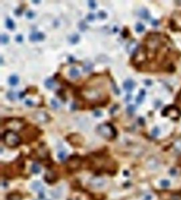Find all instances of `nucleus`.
Wrapping results in <instances>:
<instances>
[{
    "mask_svg": "<svg viewBox=\"0 0 181 200\" xmlns=\"http://www.w3.org/2000/svg\"><path fill=\"white\" fill-rule=\"evenodd\" d=\"M3 140L6 145L10 147H16L20 143V138L16 132L8 131L4 134Z\"/></svg>",
    "mask_w": 181,
    "mask_h": 200,
    "instance_id": "nucleus-1",
    "label": "nucleus"
},
{
    "mask_svg": "<svg viewBox=\"0 0 181 200\" xmlns=\"http://www.w3.org/2000/svg\"><path fill=\"white\" fill-rule=\"evenodd\" d=\"M98 133L105 138H113L116 136V131L113 126L110 124H105L99 125L97 128Z\"/></svg>",
    "mask_w": 181,
    "mask_h": 200,
    "instance_id": "nucleus-2",
    "label": "nucleus"
},
{
    "mask_svg": "<svg viewBox=\"0 0 181 200\" xmlns=\"http://www.w3.org/2000/svg\"><path fill=\"white\" fill-rule=\"evenodd\" d=\"M82 95L89 101H95L101 97V92L97 88H86L82 91Z\"/></svg>",
    "mask_w": 181,
    "mask_h": 200,
    "instance_id": "nucleus-3",
    "label": "nucleus"
},
{
    "mask_svg": "<svg viewBox=\"0 0 181 200\" xmlns=\"http://www.w3.org/2000/svg\"><path fill=\"white\" fill-rule=\"evenodd\" d=\"M88 184L92 188L95 189H102L106 186V181L103 177H94L88 181Z\"/></svg>",
    "mask_w": 181,
    "mask_h": 200,
    "instance_id": "nucleus-4",
    "label": "nucleus"
},
{
    "mask_svg": "<svg viewBox=\"0 0 181 200\" xmlns=\"http://www.w3.org/2000/svg\"><path fill=\"white\" fill-rule=\"evenodd\" d=\"M80 166H81V160H80V157L76 156H73L70 157L68 161V163H67V167H68L69 170H72V171L78 170L80 167Z\"/></svg>",
    "mask_w": 181,
    "mask_h": 200,
    "instance_id": "nucleus-5",
    "label": "nucleus"
},
{
    "mask_svg": "<svg viewBox=\"0 0 181 200\" xmlns=\"http://www.w3.org/2000/svg\"><path fill=\"white\" fill-rule=\"evenodd\" d=\"M33 118L41 124H45L50 120V116L45 112H36L33 114Z\"/></svg>",
    "mask_w": 181,
    "mask_h": 200,
    "instance_id": "nucleus-6",
    "label": "nucleus"
},
{
    "mask_svg": "<svg viewBox=\"0 0 181 200\" xmlns=\"http://www.w3.org/2000/svg\"><path fill=\"white\" fill-rule=\"evenodd\" d=\"M7 128H10L12 132H14V131H19L21 128H23V124L21 122L20 120H10L8 121V123L6 124Z\"/></svg>",
    "mask_w": 181,
    "mask_h": 200,
    "instance_id": "nucleus-7",
    "label": "nucleus"
},
{
    "mask_svg": "<svg viewBox=\"0 0 181 200\" xmlns=\"http://www.w3.org/2000/svg\"><path fill=\"white\" fill-rule=\"evenodd\" d=\"M68 141L73 145L76 146H80L82 145V137H80L78 135H73L70 136L68 138Z\"/></svg>",
    "mask_w": 181,
    "mask_h": 200,
    "instance_id": "nucleus-8",
    "label": "nucleus"
},
{
    "mask_svg": "<svg viewBox=\"0 0 181 200\" xmlns=\"http://www.w3.org/2000/svg\"><path fill=\"white\" fill-rule=\"evenodd\" d=\"M31 189H32L34 192L38 193H42L44 191V187L41 181H33L31 185Z\"/></svg>",
    "mask_w": 181,
    "mask_h": 200,
    "instance_id": "nucleus-9",
    "label": "nucleus"
},
{
    "mask_svg": "<svg viewBox=\"0 0 181 200\" xmlns=\"http://www.w3.org/2000/svg\"><path fill=\"white\" fill-rule=\"evenodd\" d=\"M45 179L48 183H53L56 181L57 177L53 171H48L45 176Z\"/></svg>",
    "mask_w": 181,
    "mask_h": 200,
    "instance_id": "nucleus-10",
    "label": "nucleus"
},
{
    "mask_svg": "<svg viewBox=\"0 0 181 200\" xmlns=\"http://www.w3.org/2000/svg\"><path fill=\"white\" fill-rule=\"evenodd\" d=\"M45 38L44 34L41 32H33L30 34V40L31 41H42Z\"/></svg>",
    "mask_w": 181,
    "mask_h": 200,
    "instance_id": "nucleus-11",
    "label": "nucleus"
},
{
    "mask_svg": "<svg viewBox=\"0 0 181 200\" xmlns=\"http://www.w3.org/2000/svg\"><path fill=\"white\" fill-rule=\"evenodd\" d=\"M127 52L130 53H133L134 52H137V44L135 41H132L130 42L127 46Z\"/></svg>",
    "mask_w": 181,
    "mask_h": 200,
    "instance_id": "nucleus-12",
    "label": "nucleus"
},
{
    "mask_svg": "<svg viewBox=\"0 0 181 200\" xmlns=\"http://www.w3.org/2000/svg\"><path fill=\"white\" fill-rule=\"evenodd\" d=\"M134 82L132 80H126V81L123 83V88L124 89L126 90V91H131L133 90V88H134Z\"/></svg>",
    "mask_w": 181,
    "mask_h": 200,
    "instance_id": "nucleus-13",
    "label": "nucleus"
},
{
    "mask_svg": "<svg viewBox=\"0 0 181 200\" xmlns=\"http://www.w3.org/2000/svg\"><path fill=\"white\" fill-rule=\"evenodd\" d=\"M7 200H21L22 197L21 195L18 192H14L10 193L7 195Z\"/></svg>",
    "mask_w": 181,
    "mask_h": 200,
    "instance_id": "nucleus-14",
    "label": "nucleus"
},
{
    "mask_svg": "<svg viewBox=\"0 0 181 200\" xmlns=\"http://www.w3.org/2000/svg\"><path fill=\"white\" fill-rule=\"evenodd\" d=\"M70 76L72 78H73V79L78 78L79 77H80V72H79L77 69L72 68L70 69Z\"/></svg>",
    "mask_w": 181,
    "mask_h": 200,
    "instance_id": "nucleus-15",
    "label": "nucleus"
},
{
    "mask_svg": "<svg viewBox=\"0 0 181 200\" xmlns=\"http://www.w3.org/2000/svg\"><path fill=\"white\" fill-rule=\"evenodd\" d=\"M148 167L150 168V169L154 170L158 167V163L157 162V160L152 159V160H150L148 162Z\"/></svg>",
    "mask_w": 181,
    "mask_h": 200,
    "instance_id": "nucleus-16",
    "label": "nucleus"
},
{
    "mask_svg": "<svg viewBox=\"0 0 181 200\" xmlns=\"http://www.w3.org/2000/svg\"><path fill=\"white\" fill-rule=\"evenodd\" d=\"M9 82L11 85H16V84H18L19 82V78L17 76V75H12L9 78Z\"/></svg>",
    "mask_w": 181,
    "mask_h": 200,
    "instance_id": "nucleus-17",
    "label": "nucleus"
},
{
    "mask_svg": "<svg viewBox=\"0 0 181 200\" xmlns=\"http://www.w3.org/2000/svg\"><path fill=\"white\" fill-rule=\"evenodd\" d=\"M159 185H160V186L162 187V189H167V188L170 187V185H171V182H170V180L162 179L160 181Z\"/></svg>",
    "mask_w": 181,
    "mask_h": 200,
    "instance_id": "nucleus-18",
    "label": "nucleus"
},
{
    "mask_svg": "<svg viewBox=\"0 0 181 200\" xmlns=\"http://www.w3.org/2000/svg\"><path fill=\"white\" fill-rule=\"evenodd\" d=\"M41 167L38 163H33L31 166V171L34 174H38L41 172Z\"/></svg>",
    "mask_w": 181,
    "mask_h": 200,
    "instance_id": "nucleus-19",
    "label": "nucleus"
},
{
    "mask_svg": "<svg viewBox=\"0 0 181 200\" xmlns=\"http://www.w3.org/2000/svg\"><path fill=\"white\" fill-rule=\"evenodd\" d=\"M139 14H140V16H141V17H142V18L145 20H148L149 17H150L148 11L146 9H142V10L140 11Z\"/></svg>",
    "mask_w": 181,
    "mask_h": 200,
    "instance_id": "nucleus-20",
    "label": "nucleus"
},
{
    "mask_svg": "<svg viewBox=\"0 0 181 200\" xmlns=\"http://www.w3.org/2000/svg\"><path fill=\"white\" fill-rule=\"evenodd\" d=\"M93 67V63L88 62V63H84V67H83V70H84V72H90L91 71H92Z\"/></svg>",
    "mask_w": 181,
    "mask_h": 200,
    "instance_id": "nucleus-21",
    "label": "nucleus"
},
{
    "mask_svg": "<svg viewBox=\"0 0 181 200\" xmlns=\"http://www.w3.org/2000/svg\"><path fill=\"white\" fill-rule=\"evenodd\" d=\"M79 40H80V37H79L78 34H74L70 37V42L72 44H76V43H77V42H79Z\"/></svg>",
    "mask_w": 181,
    "mask_h": 200,
    "instance_id": "nucleus-22",
    "label": "nucleus"
},
{
    "mask_svg": "<svg viewBox=\"0 0 181 200\" xmlns=\"http://www.w3.org/2000/svg\"><path fill=\"white\" fill-rule=\"evenodd\" d=\"M45 84L46 88H48V89H51V88H53L54 85H55V82L52 79H48V80L45 81Z\"/></svg>",
    "mask_w": 181,
    "mask_h": 200,
    "instance_id": "nucleus-23",
    "label": "nucleus"
},
{
    "mask_svg": "<svg viewBox=\"0 0 181 200\" xmlns=\"http://www.w3.org/2000/svg\"><path fill=\"white\" fill-rule=\"evenodd\" d=\"M6 27H7L9 29H14V27H15L14 22L12 21L10 18H7V19H6Z\"/></svg>",
    "mask_w": 181,
    "mask_h": 200,
    "instance_id": "nucleus-24",
    "label": "nucleus"
},
{
    "mask_svg": "<svg viewBox=\"0 0 181 200\" xmlns=\"http://www.w3.org/2000/svg\"><path fill=\"white\" fill-rule=\"evenodd\" d=\"M145 26H144L142 24L138 23L137 25H136V31H137L138 33L143 32V31H145Z\"/></svg>",
    "mask_w": 181,
    "mask_h": 200,
    "instance_id": "nucleus-25",
    "label": "nucleus"
},
{
    "mask_svg": "<svg viewBox=\"0 0 181 200\" xmlns=\"http://www.w3.org/2000/svg\"><path fill=\"white\" fill-rule=\"evenodd\" d=\"M67 157V152L66 151H60L59 153H58V158L60 160H64Z\"/></svg>",
    "mask_w": 181,
    "mask_h": 200,
    "instance_id": "nucleus-26",
    "label": "nucleus"
},
{
    "mask_svg": "<svg viewBox=\"0 0 181 200\" xmlns=\"http://www.w3.org/2000/svg\"><path fill=\"white\" fill-rule=\"evenodd\" d=\"M9 42V36H8L7 34H3L1 35V42H2V44H6Z\"/></svg>",
    "mask_w": 181,
    "mask_h": 200,
    "instance_id": "nucleus-27",
    "label": "nucleus"
},
{
    "mask_svg": "<svg viewBox=\"0 0 181 200\" xmlns=\"http://www.w3.org/2000/svg\"><path fill=\"white\" fill-rule=\"evenodd\" d=\"M126 111H127V113H129L130 114H133L134 111H135V106L133 105L128 106L127 109H126Z\"/></svg>",
    "mask_w": 181,
    "mask_h": 200,
    "instance_id": "nucleus-28",
    "label": "nucleus"
},
{
    "mask_svg": "<svg viewBox=\"0 0 181 200\" xmlns=\"http://www.w3.org/2000/svg\"><path fill=\"white\" fill-rule=\"evenodd\" d=\"M7 97L10 100H14L16 99V94L14 92H10L7 94Z\"/></svg>",
    "mask_w": 181,
    "mask_h": 200,
    "instance_id": "nucleus-29",
    "label": "nucleus"
},
{
    "mask_svg": "<svg viewBox=\"0 0 181 200\" xmlns=\"http://www.w3.org/2000/svg\"><path fill=\"white\" fill-rule=\"evenodd\" d=\"M175 149L178 152H181V141H177L175 143Z\"/></svg>",
    "mask_w": 181,
    "mask_h": 200,
    "instance_id": "nucleus-30",
    "label": "nucleus"
},
{
    "mask_svg": "<svg viewBox=\"0 0 181 200\" xmlns=\"http://www.w3.org/2000/svg\"><path fill=\"white\" fill-rule=\"evenodd\" d=\"M51 106H52L54 107V108H59V103H58L57 101H56V100H55V99H51Z\"/></svg>",
    "mask_w": 181,
    "mask_h": 200,
    "instance_id": "nucleus-31",
    "label": "nucleus"
},
{
    "mask_svg": "<svg viewBox=\"0 0 181 200\" xmlns=\"http://www.w3.org/2000/svg\"><path fill=\"white\" fill-rule=\"evenodd\" d=\"M98 17L100 19H105V18H106L107 14H105L104 11H100L98 13Z\"/></svg>",
    "mask_w": 181,
    "mask_h": 200,
    "instance_id": "nucleus-32",
    "label": "nucleus"
},
{
    "mask_svg": "<svg viewBox=\"0 0 181 200\" xmlns=\"http://www.w3.org/2000/svg\"><path fill=\"white\" fill-rule=\"evenodd\" d=\"M154 196L151 194H147L144 196V200H153Z\"/></svg>",
    "mask_w": 181,
    "mask_h": 200,
    "instance_id": "nucleus-33",
    "label": "nucleus"
},
{
    "mask_svg": "<svg viewBox=\"0 0 181 200\" xmlns=\"http://www.w3.org/2000/svg\"><path fill=\"white\" fill-rule=\"evenodd\" d=\"M88 5H89L90 8H92V9H95L96 8V3L95 1H89Z\"/></svg>",
    "mask_w": 181,
    "mask_h": 200,
    "instance_id": "nucleus-34",
    "label": "nucleus"
},
{
    "mask_svg": "<svg viewBox=\"0 0 181 200\" xmlns=\"http://www.w3.org/2000/svg\"><path fill=\"white\" fill-rule=\"evenodd\" d=\"M95 18V16L94 15V14H89L88 16H87V19H88L89 21H94Z\"/></svg>",
    "mask_w": 181,
    "mask_h": 200,
    "instance_id": "nucleus-35",
    "label": "nucleus"
},
{
    "mask_svg": "<svg viewBox=\"0 0 181 200\" xmlns=\"http://www.w3.org/2000/svg\"><path fill=\"white\" fill-rule=\"evenodd\" d=\"M152 135L154 136H158L159 135V129L158 128H154L152 131Z\"/></svg>",
    "mask_w": 181,
    "mask_h": 200,
    "instance_id": "nucleus-36",
    "label": "nucleus"
},
{
    "mask_svg": "<svg viewBox=\"0 0 181 200\" xmlns=\"http://www.w3.org/2000/svg\"><path fill=\"white\" fill-rule=\"evenodd\" d=\"M26 15H27V18H29V19H32L33 17H34V14L32 11H28Z\"/></svg>",
    "mask_w": 181,
    "mask_h": 200,
    "instance_id": "nucleus-37",
    "label": "nucleus"
},
{
    "mask_svg": "<svg viewBox=\"0 0 181 200\" xmlns=\"http://www.w3.org/2000/svg\"><path fill=\"white\" fill-rule=\"evenodd\" d=\"M137 103H142V102H143V100H144V97L143 96H141V95H138V96H137Z\"/></svg>",
    "mask_w": 181,
    "mask_h": 200,
    "instance_id": "nucleus-38",
    "label": "nucleus"
},
{
    "mask_svg": "<svg viewBox=\"0 0 181 200\" xmlns=\"http://www.w3.org/2000/svg\"><path fill=\"white\" fill-rule=\"evenodd\" d=\"M16 41H17V42H22V41H23V36H22L21 34L17 35V36L16 37Z\"/></svg>",
    "mask_w": 181,
    "mask_h": 200,
    "instance_id": "nucleus-39",
    "label": "nucleus"
},
{
    "mask_svg": "<svg viewBox=\"0 0 181 200\" xmlns=\"http://www.w3.org/2000/svg\"><path fill=\"white\" fill-rule=\"evenodd\" d=\"M25 104L28 106H31L33 105V102L31 101V100H30V99H27V100L25 101Z\"/></svg>",
    "mask_w": 181,
    "mask_h": 200,
    "instance_id": "nucleus-40",
    "label": "nucleus"
},
{
    "mask_svg": "<svg viewBox=\"0 0 181 200\" xmlns=\"http://www.w3.org/2000/svg\"><path fill=\"white\" fill-rule=\"evenodd\" d=\"M94 115L97 117H99V116H101V113L100 111H95V112L94 113Z\"/></svg>",
    "mask_w": 181,
    "mask_h": 200,
    "instance_id": "nucleus-41",
    "label": "nucleus"
},
{
    "mask_svg": "<svg viewBox=\"0 0 181 200\" xmlns=\"http://www.w3.org/2000/svg\"><path fill=\"white\" fill-rule=\"evenodd\" d=\"M170 173H171V175L174 176L176 173V171L174 169H173V170H170Z\"/></svg>",
    "mask_w": 181,
    "mask_h": 200,
    "instance_id": "nucleus-42",
    "label": "nucleus"
},
{
    "mask_svg": "<svg viewBox=\"0 0 181 200\" xmlns=\"http://www.w3.org/2000/svg\"><path fill=\"white\" fill-rule=\"evenodd\" d=\"M140 95H141V96H145V90H141V92H140Z\"/></svg>",
    "mask_w": 181,
    "mask_h": 200,
    "instance_id": "nucleus-43",
    "label": "nucleus"
},
{
    "mask_svg": "<svg viewBox=\"0 0 181 200\" xmlns=\"http://www.w3.org/2000/svg\"><path fill=\"white\" fill-rule=\"evenodd\" d=\"M145 83V84H147V85H150V84H151V81L150 80H146Z\"/></svg>",
    "mask_w": 181,
    "mask_h": 200,
    "instance_id": "nucleus-44",
    "label": "nucleus"
},
{
    "mask_svg": "<svg viewBox=\"0 0 181 200\" xmlns=\"http://www.w3.org/2000/svg\"><path fill=\"white\" fill-rule=\"evenodd\" d=\"M16 14H17V15H20V14H21V10H20H20H16Z\"/></svg>",
    "mask_w": 181,
    "mask_h": 200,
    "instance_id": "nucleus-45",
    "label": "nucleus"
},
{
    "mask_svg": "<svg viewBox=\"0 0 181 200\" xmlns=\"http://www.w3.org/2000/svg\"><path fill=\"white\" fill-rule=\"evenodd\" d=\"M131 95H127V96H126V101H130V99H131Z\"/></svg>",
    "mask_w": 181,
    "mask_h": 200,
    "instance_id": "nucleus-46",
    "label": "nucleus"
},
{
    "mask_svg": "<svg viewBox=\"0 0 181 200\" xmlns=\"http://www.w3.org/2000/svg\"><path fill=\"white\" fill-rule=\"evenodd\" d=\"M158 22L157 21H152V24L154 25V26H157V25H158Z\"/></svg>",
    "mask_w": 181,
    "mask_h": 200,
    "instance_id": "nucleus-47",
    "label": "nucleus"
},
{
    "mask_svg": "<svg viewBox=\"0 0 181 200\" xmlns=\"http://www.w3.org/2000/svg\"></svg>",
    "mask_w": 181,
    "mask_h": 200,
    "instance_id": "nucleus-48",
    "label": "nucleus"
}]
</instances>
